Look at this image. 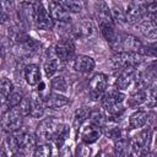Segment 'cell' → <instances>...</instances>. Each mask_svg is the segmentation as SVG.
Segmentation results:
<instances>
[{
  "instance_id": "obj_39",
  "label": "cell",
  "mask_w": 157,
  "mask_h": 157,
  "mask_svg": "<svg viewBox=\"0 0 157 157\" xmlns=\"http://www.w3.org/2000/svg\"><path fill=\"white\" fill-rule=\"evenodd\" d=\"M1 157H10V151H7V148H6V147H2Z\"/></svg>"
},
{
  "instance_id": "obj_5",
  "label": "cell",
  "mask_w": 157,
  "mask_h": 157,
  "mask_svg": "<svg viewBox=\"0 0 157 157\" xmlns=\"http://www.w3.org/2000/svg\"><path fill=\"white\" fill-rule=\"evenodd\" d=\"M22 126V114L18 108L7 109L2 115V129L7 134L17 132Z\"/></svg>"
},
{
  "instance_id": "obj_2",
  "label": "cell",
  "mask_w": 157,
  "mask_h": 157,
  "mask_svg": "<svg viewBox=\"0 0 157 157\" xmlns=\"http://www.w3.org/2000/svg\"><path fill=\"white\" fill-rule=\"evenodd\" d=\"M110 47L117 53H137L141 49L142 43L132 34L118 33L115 39L110 43Z\"/></svg>"
},
{
  "instance_id": "obj_9",
  "label": "cell",
  "mask_w": 157,
  "mask_h": 157,
  "mask_svg": "<svg viewBox=\"0 0 157 157\" xmlns=\"http://www.w3.org/2000/svg\"><path fill=\"white\" fill-rule=\"evenodd\" d=\"M34 22L40 29H52L54 27V20L52 18L48 9H45L42 2H37Z\"/></svg>"
},
{
  "instance_id": "obj_17",
  "label": "cell",
  "mask_w": 157,
  "mask_h": 157,
  "mask_svg": "<svg viewBox=\"0 0 157 157\" xmlns=\"http://www.w3.org/2000/svg\"><path fill=\"white\" fill-rule=\"evenodd\" d=\"M70 103V99L61 94V93H58V92H52L49 93L45 98H44V104L45 107H49V108H61L64 105H67Z\"/></svg>"
},
{
  "instance_id": "obj_40",
  "label": "cell",
  "mask_w": 157,
  "mask_h": 157,
  "mask_svg": "<svg viewBox=\"0 0 157 157\" xmlns=\"http://www.w3.org/2000/svg\"><path fill=\"white\" fill-rule=\"evenodd\" d=\"M37 86H38V88H37V91H38L39 93H40V92H42V91L44 90V87H45V85L43 83V81H40V82H39V83L37 85Z\"/></svg>"
},
{
  "instance_id": "obj_22",
  "label": "cell",
  "mask_w": 157,
  "mask_h": 157,
  "mask_svg": "<svg viewBox=\"0 0 157 157\" xmlns=\"http://www.w3.org/2000/svg\"><path fill=\"white\" fill-rule=\"evenodd\" d=\"M147 99V90H137L131 93V96L128 98V105L130 108H135L137 105H141L142 103H146Z\"/></svg>"
},
{
  "instance_id": "obj_10",
  "label": "cell",
  "mask_w": 157,
  "mask_h": 157,
  "mask_svg": "<svg viewBox=\"0 0 157 157\" xmlns=\"http://www.w3.org/2000/svg\"><path fill=\"white\" fill-rule=\"evenodd\" d=\"M94 10H96V18L98 21V26L99 27L114 25V20L112 17V12H110V9H109L107 2H104V1L96 2Z\"/></svg>"
},
{
  "instance_id": "obj_31",
  "label": "cell",
  "mask_w": 157,
  "mask_h": 157,
  "mask_svg": "<svg viewBox=\"0 0 157 157\" xmlns=\"http://www.w3.org/2000/svg\"><path fill=\"white\" fill-rule=\"evenodd\" d=\"M139 53L142 56H150V58H156L157 59V42L148 43L146 45H142Z\"/></svg>"
},
{
  "instance_id": "obj_32",
  "label": "cell",
  "mask_w": 157,
  "mask_h": 157,
  "mask_svg": "<svg viewBox=\"0 0 157 157\" xmlns=\"http://www.w3.org/2000/svg\"><path fill=\"white\" fill-rule=\"evenodd\" d=\"M34 157H52V147L49 144H40L37 145L33 150Z\"/></svg>"
},
{
  "instance_id": "obj_26",
  "label": "cell",
  "mask_w": 157,
  "mask_h": 157,
  "mask_svg": "<svg viewBox=\"0 0 157 157\" xmlns=\"http://www.w3.org/2000/svg\"><path fill=\"white\" fill-rule=\"evenodd\" d=\"M50 86H52L54 92H58V93H61V94L67 91V82L63 76H54L52 78Z\"/></svg>"
},
{
  "instance_id": "obj_25",
  "label": "cell",
  "mask_w": 157,
  "mask_h": 157,
  "mask_svg": "<svg viewBox=\"0 0 157 157\" xmlns=\"http://www.w3.org/2000/svg\"><path fill=\"white\" fill-rule=\"evenodd\" d=\"M59 59L58 58H49L45 63H44V65H43V70H44V74H45V76L49 78V77H53L56 72H58V70H59Z\"/></svg>"
},
{
  "instance_id": "obj_35",
  "label": "cell",
  "mask_w": 157,
  "mask_h": 157,
  "mask_svg": "<svg viewBox=\"0 0 157 157\" xmlns=\"http://www.w3.org/2000/svg\"><path fill=\"white\" fill-rule=\"evenodd\" d=\"M60 4L65 7L66 11H69L70 13L74 12V13H77L82 10V2L80 1H72V0H69V1H60Z\"/></svg>"
},
{
  "instance_id": "obj_41",
  "label": "cell",
  "mask_w": 157,
  "mask_h": 157,
  "mask_svg": "<svg viewBox=\"0 0 157 157\" xmlns=\"http://www.w3.org/2000/svg\"><path fill=\"white\" fill-rule=\"evenodd\" d=\"M13 157H25V156H23L22 152H16V153L13 155Z\"/></svg>"
},
{
  "instance_id": "obj_24",
  "label": "cell",
  "mask_w": 157,
  "mask_h": 157,
  "mask_svg": "<svg viewBox=\"0 0 157 157\" xmlns=\"http://www.w3.org/2000/svg\"><path fill=\"white\" fill-rule=\"evenodd\" d=\"M107 120H108L107 115H104L99 110L91 112L90 117H88V123L94 125V126H97V128H99V129H102V128H104L107 125Z\"/></svg>"
},
{
  "instance_id": "obj_36",
  "label": "cell",
  "mask_w": 157,
  "mask_h": 157,
  "mask_svg": "<svg viewBox=\"0 0 157 157\" xmlns=\"http://www.w3.org/2000/svg\"><path fill=\"white\" fill-rule=\"evenodd\" d=\"M105 135H107V137H109V139L113 140L114 142L124 137V132H123V130H121L120 128H118V126L109 128V129L105 131Z\"/></svg>"
},
{
  "instance_id": "obj_7",
  "label": "cell",
  "mask_w": 157,
  "mask_h": 157,
  "mask_svg": "<svg viewBox=\"0 0 157 157\" xmlns=\"http://www.w3.org/2000/svg\"><path fill=\"white\" fill-rule=\"evenodd\" d=\"M54 52L56 58L60 61H69L74 59V54H75V44L71 39L69 38H64L61 40H59L55 47H54Z\"/></svg>"
},
{
  "instance_id": "obj_33",
  "label": "cell",
  "mask_w": 157,
  "mask_h": 157,
  "mask_svg": "<svg viewBox=\"0 0 157 157\" xmlns=\"http://www.w3.org/2000/svg\"><path fill=\"white\" fill-rule=\"evenodd\" d=\"M146 107L147 108H155L157 107V86H151L147 90V99H146Z\"/></svg>"
},
{
  "instance_id": "obj_37",
  "label": "cell",
  "mask_w": 157,
  "mask_h": 157,
  "mask_svg": "<svg viewBox=\"0 0 157 157\" xmlns=\"http://www.w3.org/2000/svg\"><path fill=\"white\" fill-rule=\"evenodd\" d=\"M17 108H18L20 113L22 114V117L31 115V98L29 97H23L22 102L20 103V105Z\"/></svg>"
},
{
  "instance_id": "obj_42",
  "label": "cell",
  "mask_w": 157,
  "mask_h": 157,
  "mask_svg": "<svg viewBox=\"0 0 157 157\" xmlns=\"http://www.w3.org/2000/svg\"><path fill=\"white\" fill-rule=\"evenodd\" d=\"M102 157H115V156L109 155V153H103V155H102Z\"/></svg>"
},
{
  "instance_id": "obj_44",
  "label": "cell",
  "mask_w": 157,
  "mask_h": 157,
  "mask_svg": "<svg viewBox=\"0 0 157 157\" xmlns=\"http://www.w3.org/2000/svg\"><path fill=\"white\" fill-rule=\"evenodd\" d=\"M128 157H135V156H134V155H131V153H130V155H129V156H128Z\"/></svg>"
},
{
  "instance_id": "obj_27",
  "label": "cell",
  "mask_w": 157,
  "mask_h": 157,
  "mask_svg": "<svg viewBox=\"0 0 157 157\" xmlns=\"http://www.w3.org/2000/svg\"><path fill=\"white\" fill-rule=\"evenodd\" d=\"M0 87H1L0 88V91H1V101H2V103H5L7 101V98L11 96V93L13 92V85L9 78L2 77Z\"/></svg>"
},
{
  "instance_id": "obj_6",
  "label": "cell",
  "mask_w": 157,
  "mask_h": 157,
  "mask_svg": "<svg viewBox=\"0 0 157 157\" xmlns=\"http://www.w3.org/2000/svg\"><path fill=\"white\" fill-rule=\"evenodd\" d=\"M88 86H90V97L93 101H97L101 97H103L102 94L105 92L108 87V76L105 74L98 72L92 76Z\"/></svg>"
},
{
  "instance_id": "obj_34",
  "label": "cell",
  "mask_w": 157,
  "mask_h": 157,
  "mask_svg": "<svg viewBox=\"0 0 157 157\" xmlns=\"http://www.w3.org/2000/svg\"><path fill=\"white\" fill-rule=\"evenodd\" d=\"M142 7L145 10V15L147 16V18L153 20V17L157 15V1H145L142 2Z\"/></svg>"
},
{
  "instance_id": "obj_30",
  "label": "cell",
  "mask_w": 157,
  "mask_h": 157,
  "mask_svg": "<svg viewBox=\"0 0 157 157\" xmlns=\"http://www.w3.org/2000/svg\"><path fill=\"white\" fill-rule=\"evenodd\" d=\"M23 99V94L20 91H13L11 93V96L7 98V101L5 102L7 105V109H12V108H17L20 105V103Z\"/></svg>"
},
{
  "instance_id": "obj_11",
  "label": "cell",
  "mask_w": 157,
  "mask_h": 157,
  "mask_svg": "<svg viewBox=\"0 0 157 157\" xmlns=\"http://www.w3.org/2000/svg\"><path fill=\"white\" fill-rule=\"evenodd\" d=\"M136 67H129V69H124L121 71H119L117 80H115V87L119 91H125L128 90V87L135 81L136 77Z\"/></svg>"
},
{
  "instance_id": "obj_21",
  "label": "cell",
  "mask_w": 157,
  "mask_h": 157,
  "mask_svg": "<svg viewBox=\"0 0 157 157\" xmlns=\"http://www.w3.org/2000/svg\"><path fill=\"white\" fill-rule=\"evenodd\" d=\"M148 120V114L145 110H137L132 113L129 118V129H140L146 125Z\"/></svg>"
},
{
  "instance_id": "obj_43",
  "label": "cell",
  "mask_w": 157,
  "mask_h": 157,
  "mask_svg": "<svg viewBox=\"0 0 157 157\" xmlns=\"http://www.w3.org/2000/svg\"><path fill=\"white\" fill-rule=\"evenodd\" d=\"M155 145H156V147H157V135H156V137H155Z\"/></svg>"
},
{
  "instance_id": "obj_23",
  "label": "cell",
  "mask_w": 157,
  "mask_h": 157,
  "mask_svg": "<svg viewBox=\"0 0 157 157\" xmlns=\"http://www.w3.org/2000/svg\"><path fill=\"white\" fill-rule=\"evenodd\" d=\"M130 151V142L128 139L123 137L114 142V155L115 157H128Z\"/></svg>"
},
{
  "instance_id": "obj_20",
  "label": "cell",
  "mask_w": 157,
  "mask_h": 157,
  "mask_svg": "<svg viewBox=\"0 0 157 157\" xmlns=\"http://www.w3.org/2000/svg\"><path fill=\"white\" fill-rule=\"evenodd\" d=\"M99 136H101V129L94 126V125H92V124H90V123H88V126L82 130V132H81V139L87 145L96 142L99 139Z\"/></svg>"
},
{
  "instance_id": "obj_8",
  "label": "cell",
  "mask_w": 157,
  "mask_h": 157,
  "mask_svg": "<svg viewBox=\"0 0 157 157\" xmlns=\"http://www.w3.org/2000/svg\"><path fill=\"white\" fill-rule=\"evenodd\" d=\"M145 10L142 7V2L137 1H131L128 4L125 9V18L126 23L134 25V23H140L142 20H145Z\"/></svg>"
},
{
  "instance_id": "obj_38",
  "label": "cell",
  "mask_w": 157,
  "mask_h": 157,
  "mask_svg": "<svg viewBox=\"0 0 157 157\" xmlns=\"http://www.w3.org/2000/svg\"><path fill=\"white\" fill-rule=\"evenodd\" d=\"M146 72L148 74L150 77H153V78H157V59L151 61L147 67H146Z\"/></svg>"
},
{
  "instance_id": "obj_14",
  "label": "cell",
  "mask_w": 157,
  "mask_h": 157,
  "mask_svg": "<svg viewBox=\"0 0 157 157\" xmlns=\"http://www.w3.org/2000/svg\"><path fill=\"white\" fill-rule=\"evenodd\" d=\"M139 32L147 39H157V22L155 20L145 18L137 23Z\"/></svg>"
},
{
  "instance_id": "obj_18",
  "label": "cell",
  "mask_w": 157,
  "mask_h": 157,
  "mask_svg": "<svg viewBox=\"0 0 157 157\" xmlns=\"http://www.w3.org/2000/svg\"><path fill=\"white\" fill-rule=\"evenodd\" d=\"M23 75H25V78H26V82L31 86H37L42 78H40V70H39V66H37L36 64H29L25 67V71H23Z\"/></svg>"
},
{
  "instance_id": "obj_1",
  "label": "cell",
  "mask_w": 157,
  "mask_h": 157,
  "mask_svg": "<svg viewBox=\"0 0 157 157\" xmlns=\"http://www.w3.org/2000/svg\"><path fill=\"white\" fill-rule=\"evenodd\" d=\"M65 129L63 123L55 118H47L42 120L37 126V137L43 141H49L53 139H58L61 131Z\"/></svg>"
},
{
  "instance_id": "obj_3",
  "label": "cell",
  "mask_w": 157,
  "mask_h": 157,
  "mask_svg": "<svg viewBox=\"0 0 157 157\" xmlns=\"http://www.w3.org/2000/svg\"><path fill=\"white\" fill-rule=\"evenodd\" d=\"M142 55L140 53H117L110 58V65L115 70H124L129 67H136L142 63Z\"/></svg>"
},
{
  "instance_id": "obj_19",
  "label": "cell",
  "mask_w": 157,
  "mask_h": 157,
  "mask_svg": "<svg viewBox=\"0 0 157 157\" xmlns=\"http://www.w3.org/2000/svg\"><path fill=\"white\" fill-rule=\"evenodd\" d=\"M94 33V26L92 21L90 20H83L81 21L75 28H74V34L80 38H87L91 37Z\"/></svg>"
},
{
  "instance_id": "obj_4",
  "label": "cell",
  "mask_w": 157,
  "mask_h": 157,
  "mask_svg": "<svg viewBox=\"0 0 157 157\" xmlns=\"http://www.w3.org/2000/svg\"><path fill=\"white\" fill-rule=\"evenodd\" d=\"M151 140H152L151 129H144L142 131H140L135 136V139L130 142L131 155H134L135 157H140L142 153L147 152L148 147L151 145Z\"/></svg>"
},
{
  "instance_id": "obj_12",
  "label": "cell",
  "mask_w": 157,
  "mask_h": 157,
  "mask_svg": "<svg viewBox=\"0 0 157 157\" xmlns=\"http://www.w3.org/2000/svg\"><path fill=\"white\" fill-rule=\"evenodd\" d=\"M48 11H49L52 18L60 23H66L70 20V12L65 10V7L60 4V1H49Z\"/></svg>"
},
{
  "instance_id": "obj_13",
  "label": "cell",
  "mask_w": 157,
  "mask_h": 157,
  "mask_svg": "<svg viewBox=\"0 0 157 157\" xmlns=\"http://www.w3.org/2000/svg\"><path fill=\"white\" fill-rule=\"evenodd\" d=\"M71 66L75 71L77 72H82V74H87V72H91L94 66H96V63L94 60L88 56V55H77L72 59V63H71Z\"/></svg>"
},
{
  "instance_id": "obj_28",
  "label": "cell",
  "mask_w": 157,
  "mask_h": 157,
  "mask_svg": "<svg viewBox=\"0 0 157 157\" xmlns=\"http://www.w3.org/2000/svg\"><path fill=\"white\" fill-rule=\"evenodd\" d=\"M112 17L115 22L118 23H126V18H125V10L121 7V5L119 4H114L112 10Z\"/></svg>"
},
{
  "instance_id": "obj_16",
  "label": "cell",
  "mask_w": 157,
  "mask_h": 157,
  "mask_svg": "<svg viewBox=\"0 0 157 157\" xmlns=\"http://www.w3.org/2000/svg\"><path fill=\"white\" fill-rule=\"evenodd\" d=\"M125 101V94L119 91V90H110L108 92H105L102 97V105L103 108H108V107H112L114 104H120Z\"/></svg>"
},
{
  "instance_id": "obj_29",
  "label": "cell",
  "mask_w": 157,
  "mask_h": 157,
  "mask_svg": "<svg viewBox=\"0 0 157 157\" xmlns=\"http://www.w3.org/2000/svg\"><path fill=\"white\" fill-rule=\"evenodd\" d=\"M88 117H90V110L88 109H86L85 107L78 108L75 113V119H74L75 128H80L86 120H88Z\"/></svg>"
},
{
  "instance_id": "obj_15",
  "label": "cell",
  "mask_w": 157,
  "mask_h": 157,
  "mask_svg": "<svg viewBox=\"0 0 157 157\" xmlns=\"http://www.w3.org/2000/svg\"><path fill=\"white\" fill-rule=\"evenodd\" d=\"M29 98H31V117L36 119L42 118L44 114V107H45L44 99H42L38 91L32 92Z\"/></svg>"
}]
</instances>
